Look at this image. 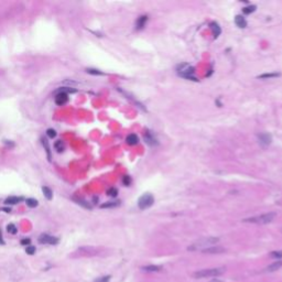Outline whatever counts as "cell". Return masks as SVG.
<instances>
[{"label":"cell","instance_id":"obj_1","mask_svg":"<svg viewBox=\"0 0 282 282\" xmlns=\"http://www.w3.org/2000/svg\"><path fill=\"white\" fill-rule=\"evenodd\" d=\"M219 241L218 237H207V238H202L197 241H195L194 244H192L191 246L187 247V250L190 251H195V250H203V249H206V248L210 247L212 245H215Z\"/></svg>","mask_w":282,"mask_h":282},{"label":"cell","instance_id":"obj_22","mask_svg":"<svg viewBox=\"0 0 282 282\" xmlns=\"http://www.w3.org/2000/svg\"><path fill=\"white\" fill-rule=\"evenodd\" d=\"M142 270L149 271V272H157V271L161 270L160 266H147V267H142Z\"/></svg>","mask_w":282,"mask_h":282},{"label":"cell","instance_id":"obj_9","mask_svg":"<svg viewBox=\"0 0 282 282\" xmlns=\"http://www.w3.org/2000/svg\"><path fill=\"white\" fill-rule=\"evenodd\" d=\"M258 139H259L260 143L263 146H268L271 143V136L268 133H260V135H258Z\"/></svg>","mask_w":282,"mask_h":282},{"label":"cell","instance_id":"obj_11","mask_svg":"<svg viewBox=\"0 0 282 282\" xmlns=\"http://www.w3.org/2000/svg\"><path fill=\"white\" fill-rule=\"evenodd\" d=\"M147 21H148L147 16H141V17H139L138 20H137V22H136V28H137L138 30L143 29L144 26H146Z\"/></svg>","mask_w":282,"mask_h":282},{"label":"cell","instance_id":"obj_6","mask_svg":"<svg viewBox=\"0 0 282 282\" xmlns=\"http://www.w3.org/2000/svg\"><path fill=\"white\" fill-rule=\"evenodd\" d=\"M37 240H39L40 244H49V245H58V237L50 236L49 234H42V235H40Z\"/></svg>","mask_w":282,"mask_h":282},{"label":"cell","instance_id":"obj_19","mask_svg":"<svg viewBox=\"0 0 282 282\" xmlns=\"http://www.w3.org/2000/svg\"><path fill=\"white\" fill-rule=\"evenodd\" d=\"M56 93H65V94H67V95H69V93H71V94H73V93H76V89L73 88V87H60L58 89H56L55 94H56Z\"/></svg>","mask_w":282,"mask_h":282},{"label":"cell","instance_id":"obj_36","mask_svg":"<svg viewBox=\"0 0 282 282\" xmlns=\"http://www.w3.org/2000/svg\"><path fill=\"white\" fill-rule=\"evenodd\" d=\"M0 245H5V240H3V237H2V233H1V229H0Z\"/></svg>","mask_w":282,"mask_h":282},{"label":"cell","instance_id":"obj_16","mask_svg":"<svg viewBox=\"0 0 282 282\" xmlns=\"http://www.w3.org/2000/svg\"><path fill=\"white\" fill-rule=\"evenodd\" d=\"M22 197H18V196H10L8 199H6L5 201V204L6 205H16L18 203H20L22 201Z\"/></svg>","mask_w":282,"mask_h":282},{"label":"cell","instance_id":"obj_3","mask_svg":"<svg viewBox=\"0 0 282 282\" xmlns=\"http://www.w3.org/2000/svg\"><path fill=\"white\" fill-rule=\"evenodd\" d=\"M225 272V268H212V269H205V270H199L194 272V278L196 279H203V278H208V277H218L222 276Z\"/></svg>","mask_w":282,"mask_h":282},{"label":"cell","instance_id":"obj_40","mask_svg":"<svg viewBox=\"0 0 282 282\" xmlns=\"http://www.w3.org/2000/svg\"><path fill=\"white\" fill-rule=\"evenodd\" d=\"M93 201H94V202H98V197H94V199H93Z\"/></svg>","mask_w":282,"mask_h":282},{"label":"cell","instance_id":"obj_28","mask_svg":"<svg viewBox=\"0 0 282 282\" xmlns=\"http://www.w3.org/2000/svg\"><path fill=\"white\" fill-rule=\"evenodd\" d=\"M117 194H118V190L115 189V187H110V189H108V191H107V195L111 196V197H116Z\"/></svg>","mask_w":282,"mask_h":282},{"label":"cell","instance_id":"obj_31","mask_svg":"<svg viewBox=\"0 0 282 282\" xmlns=\"http://www.w3.org/2000/svg\"><path fill=\"white\" fill-rule=\"evenodd\" d=\"M270 256L272 258H277V259H281L282 258V251H272L270 253Z\"/></svg>","mask_w":282,"mask_h":282},{"label":"cell","instance_id":"obj_27","mask_svg":"<svg viewBox=\"0 0 282 282\" xmlns=\"http://www.w3.org/2000/svg\"><path fill=\"white\" fill-rule=\"evenodd\" d=\"M278 76H280L279 73H270V74L259 75V76H258V78H271V77H278Z\"/></svg>","mask_w":282,"mask_h":282},{"label":"cell","instance_id":"obj_4","mask_svg":"<svg viewBox=\"0 0 282 282\" xmlns=\"http://www.w3.org/2000/svg\"><path fill=\"white\" fill-rule=\"evenodd\" d=\"M178 73L181 75L182 77L189 78V79H193L196 81V78L193 76L194 74V67L189 65V64H181L178 66Z\"/></svg>","mask_w":282,"mask_h":282},{"label":"cell","instance_id":"obj_33","mask_svg":"<svg viewBox=\"0 0 282 282\" xmlns=\"http://www.w3.org/2000/svg\"><path fill=\"white\" fill-rule=\"evenodd\" d=\"M26 252L28 253V255H34L35 253V247L34 246H28L26 249Z\"/></svg>","mask_w":282,"mask_h":282},{"label":"cell","instance_id":"obj_12","mask_svg":"<svg viewBox=\"0 0 282 282\" xmlns=\"http://www.w3.org/2000/svg\"><path fill=\"white\" fill-rule=\"evenodd\" d=\"M235 23H236V26H238V28H241V29H244V28L247 26V21L245 20V18L242 17V16H236V18H235Z\"/></svg>","mask_w":282,"mask_h":282},{"label":"cell","instance_id":"obj_13","mask_svg":"<svg viewBox=\"0 0 282 282\" xmlns=\"http://www.w3.org/2000/svg\"><path fill=\"white\" fill-rule=\"evenodd\" d=\"M72 199L74 202H76V204L83 206L84 208H86V210H92V205H89L86 201H84V199H79V197H76V196H73Z\"/></svg>","mask_w":282,"mask_h":282},{"label":"cell","instance_id":"obj_34","mask_svg":"<svg viewBox=\"0 0 282 282\" xmlns=\"http://www.w3.org/2000/svg\"><path fill=\"white\" fill-rule=\"evenodd\" d=\"M109 280H110V276H105V277H101V278L96 279L94 282H109Z\"/></svg>","mask_w":282,"mask_h":282},{"label":"cell","instance_id":"obj_32","mask_svg":"<svg viewBox=\"0 0 282 282\" xmlns=\"http://www.w3.org/2000/svg\"><path fill=\"white\" fill-rule=\"evenodd\" d=\"M122 183H124V185H126V186H129L130 183H131V178H130V176L125 175L124 178H122Z\"/></svg>","mask_w":282,"mask_h":282},{"label":"cell","instance_id":"obj_39","mask_svg":"<svg viewBox=\"0 0 282 282\" xmlns=\"http://www.w3.org/2000/svg\"><path fill=\"white\" fill-rule=\"evenodd\" d=\"M210 282H223L222 280H219V279H213V280H210Z\"/></svg>","mask_w":282,"mask_h":282},{"label":"cell","instance_id":"obj_21","mask_svg":"<svg viewBox=\"0 0 282 282\" xmlns=\"http://www.w3.org/2000/svg\"><path fill=\"white\" fill-rule=\"evenodd\" d=\"M210 29H212V31H213L214 35H215L216 37H217L219 34H220V31H222V30H220V28H219L218 24H217V23H214V22L212 23V24H210Z\"/></svg>","mask_w":282,"mask_h":282},{"label":"cell","instance_id":"obj_29","mask_svg":"<svg viewBox=\"0 0 282 282\" xmlns=\"http://www.w3.org/2000/svg\"><path fill=\"white\" fill-rule=\"evenodd\" d=\"M255 10H256V6H249V7H246V8L242 9V12H244L245 15H249V13L253 12Z\"/></svg>","mask_w":282,"mask_h":282},{"label":"cell","instance_id":"obj_8","mask_svg":"<svg viewBox=\"0 0 282 282\" xmlns=\"http://www.w3.org/2000/svg\"><path fill=\"white\" fill-rule=\"evenodd\" d=\"M41 142H42V146H43L44 150H45L48 160L51 161V160H52V151H51V147H50V144H49V141L46 140L45 138H41Z\"/></svg>","mask_w":282,"mask_h":282},{"label":"cell","instance_id":"obj_38","mask_svg":"<svg viewBox=\"0 0 282 282\" xmlns=\"http://www.w3.org/2000/svg\"><path fill=\"white\" fill-rule=\"evenodd\" d=\"M5 143H6V144H8V146H11V147H13V146H15V144L12 143V142H10V141H9V142H8V140H5Z\"/></svg>","mask_w":282,"mask_h":282},{"label":"cell","instance_id":"obj_35","mask_svg":"<svg viewBox=\"0 0 282 282\" xmlns=\"http://www.w3.org/2000/svg\"><path fill=\"white\" fill-rule=\"evenodd\" d=\"M21 245L23 246H30V242H31V239L30 238H23L21 239Z\"/></svg>","mask_w":282,"mask_h":282},{"label":"cell","instance_id":"obj_18","mask_svg":"<svg viewBox=\"0 0 282 282\" xmlns=\"http://www.w3.org/2000/svg\"><path fill=\"white\" fill-rule=\"evenodd\" d=\"M42 192H43V194H44V196H45L46 199L51 201V199H53V191L51 190L49 186H43V187H42Z\"/></svg>","mask_w":282,"mask_h":282},{"label":"cell","instance_id":"obj_23","mask_svg":"<svg viewBox=\"0 0 282 282\" xmlns=\"http://www.w3.org/2000/svg\"><path fill=\"white\" fill-rule=\"evenodd\" d=\"M144 140L147 141L149 144H151V146H154V144H157V140L153 138L152 135H150L149 132H147L146 135H144Z\"/></svg>","mask_w":282,"mask_h":282},{"label":"cell","instance_id":"obj_30","mask_svg":"<svg viewBox=\"0 0 282 282\" xmlns=\"http://www.w3.org/2000/svg\"><path fill=\"white\" fill-rule=\"evenodd\" d=\"M46 135H48V137L51 139L55 138L56 137V131H55L53 128H49V129L46 130Z\"/></svg>","mask_w":282,"mask_h":282},{"label":"cell","instance_id":"obj_14","mask_svg":"<svg viewBox=\"0 0 282 282\" xmlns=\"http://www.w3.org/2000/svg\"><path fill=\"white\" fill-rule=\"evenodd\" d=\"M281 267H282V260H278V261L273 262L272 265L268 266L266 271H268V272H273V271H277L278 269H280Z\"/></svg>","mask_w":282,"mask_h":282},{"label":"cell","instance_id":"obj_25","mask_svg":"<svg viewBox=\"0 0 282 282\" xmlns=\"http://www.w3.org/2000/svg\"><path fill=\"white\" fill-rule=\"evenodd\" d=\"M7 231H8L9 234H11V235H16V234L18 233V228L15 224H9L8 226H7Z\"/></svg>","mask_w":282,"mask_h":282},{"label":"cell","instance_id":"obj_7","mask_svg":"<svg viewBox=\"0 0 282 282\" xmlns=\"http://www.w3.org/2000/svg\"><path fill=\"white\" fill-rule=\"evenodd\" d=\"M55 104L58 106H64L69 101V95L65 93H56L54 97Z\"/></svg>","mask_w":282,"mask_h":282},{"label":"cell","instance_id":"obj_24","mask_svg":"<svg viewBox=\"0 0 282 282\" xmlns=\"http://www.w3.org/2000/svg\"><path fill=\"white\" fill-rule=\"evenodd\" d=\"M54 149L58 151V152H62L64 150V143L62 140H56L54 143Z\"/></svg>","mask_w":282,"mask_h":282},{"label":"cell","instance_id":"obj_2","mask_svg":"<svg viewBox=\"0 0 282 282\" xmlns=\"http://www.w3.org/2000/svg\"><path fill=\"white\" fill-rule=\"evenodd\" d=\"M277 214L273 212H270V213H266L262 214V215H257V216H252V217H249V218H245L242 219L244 223H252V224H259V225H265V224H269L274 219Z\"/></svg>","mask_w":282,"mask_h":282},{"label":"cell","instance_id":"obj_20","mask_svg":"<svg viewBox=\"0 0 282 282\" xmlns=\"http://www.w3.org/2000/svg\"><path fill=\"white\" fill-rule=\"evenodd\" d=\"M26 206H28V207L34 208V207H37V205H39V202H37L35 199H26Z\"/></svg>","mask_w":282,"mask_h":282},{"label":"cell","instance_id":"obj_15","mask_svg":"<svg viewBox=\"0 0 282 282\" xmlns=\"http://www.w3.org/2000/svg\"><path fill=\"white\" fill-rule=\"evenodd\" d=\"M126 141H127V143L129 144V146H136V144H138L139 138H138V136H137V135H135V133H131V135H129L128 137H127Z\"/></svg>","mask_w":282,"mask_h":282},{"label":"cell","instance_id":"obj_17","mask_svg":"<svg viewBox=\"0 0 282 282\" xmlns=\"http://www.w3.org/2000/svg\"><path fill=\"white\" fill-rule=\"evenodd\" d=\"M120 205V202L119 201H115V202H106L104 204L100 205V208H115L118 207Z\"/></svg>","mask_w":282,"mask_h":282},{"label":"cell","instance_id":"obj_37","mask_svg":"<svg viewBox=\"0 0 282 282\" xmlns=\"http://www.w3.org/2000/svg\"><path fill=\"white\" fill-rule=\"evenodd\" d=\"M1 210L6 212V213H10V212H11V208H10V207H2V208H1Z\"/></svg>","mask_w":282,"mask_h":282},{"label":"cell","instance_id":"obj_10","mask_svg":"<svg viewBox=\"0 0 282 282\" xmlns=\"http://www.w3.org/2000/svg\"><path fill=\"white\" fill-rule=\"evenodd\" d=\"M224 251H226V250H225V248H223V247H208V248H206V249H203L202 252L203 253H222V252H224Z\"/></svg>","mask_w":282,"mask_h":282},{"label":"cell","instance_id":"obj_5","mask_svg":"<svg viewBox=\"0 0 282 282\" xmlns=\"http://www.w3.org/2000/svg\"><path fill=\"white\" fill-rule=\"evenodd\" d=\"M154 203V197L152 194L146 193L141 196L138 201V206L140 210H147V208L151 207Z\"/></svg>","mask_w":282,"mask_h":282},{"label":"cell","instance_id":"obj_26","mask_svg":"<svg viewBox=\"0 0 282 282\" xmlns=\"http://www.w3.org/2000/svg\"><path fill=\"white\" fill-rule=\"evenodd\" d=\"M86 72L90 75H105L104 73L100 72L99 69H86Z\"/></svg>","mask_w":282,"mask_h":282}]
</instances>
